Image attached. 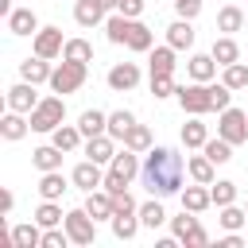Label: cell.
Returning <instances> with one entry per match:
<instances>
[{
    "mask_svg": "<svg viewBox=\"0 0 248 248\" xmlns=\"http://www.w3.org/2000/svg\"><path fill=\"white\" fill-rule=\"evenodd\" d=\"M182 174H186V163L174 147H147L143 151V186L151 198H170V194H182Z\"/></svg>",
    "mask_w": 248,
    "mask_h": 248,
    "instance_id": "1",
    "label": "cell"
},
{
    "mask_svg": "<svg viewBox=\"0 0 248 248\" xmlns=\"http://www.w3.org/2000/svg\"><path fill=\"white\" fill-rule=\"evenodd\" d=\"M27 120H31V132H43V136H50L58 124H66V97L62 93H50V97H43L31 112H27Z\"/></svg>",
    "mask_w": 248,
    "mask_h": 248,
    "instance_id": "2",
    "label": "cell"
},
{
    "mask_svg": "<svg viewBox=\"0 0 248 248\" xmlns=\"http://www.w3.org/2000/svg\"><path fill=\"white\" fill-rule=\"evenodd\" d=\"M178 105L186 116H205L213 112V85L209 81H190V85H178Z\"/></svg>",
    "mask_w": 248,
    "mask_h": 248,
    "instance_id": "3",
    "label": "cell"
},
{
    "mask_svg": "<svg viewBox=\"0 0 248 248\" xmlns=\"http://www.w3.org/2000/svg\"><path fill=\"white\" fill-rule=\"evenodd\" d=\"M85 78H89V62H70V58H62L58 66H54V74H50V89L54 93H78L81 85H85Z\"/></svg>",
    "mask_w": 248,
    "mask_h": 248,
    "instance_id": "4",
    "label": "cell"
},
{
    "mask_svg": "<svg viewBox=\"0 0 248 248\" xmlns=\"http://www.w3.org/2000/svg\"><path fill=\"white\" fill-rule=\"evenodd\" d=\"M217 136L229 140L232 147L244 143V140H248V112H244V108H232V105L221 108V116H217Z\"/></svg>",
    "mask_w": 248,
    "mask_h": 248,
    "instance_id": "5",
    "label": "cell"
},
{
    "mask_svg": "<svg viewBox=\"0 0 248 248\" xmlns=\"http://www.w3.org/2000/svg\"><path fill=\"white\" fill-rule=\"evenodd\" d=\"M62 225H66V232H70V240H74V244H81V248L97 240V221L89 217V209H85V205H81V209H70Z\"/></svg>",
    "mask_w": 248,
    "mask_h": 248,
    "instance_id": "6",
    "label": "cell"
},
{
    "mask_svg": "<svg viewBox=\"0 0 248 248\" xmlns=\"http://www.w3.org/2000/svg\"><path fill=\"white\" fill-rule=\"evenodd\" d=\"M35 43H31V50L39 54V58H62V50H66V39H62V27H39L35 35H31Z\"/></svg>",
    "mask_w": 248,
    "mask_h": 248,
    "instance_id": "7",
    "label": "cell"
},
{
    "mask_svg": "<svg viewBox=\"0 0 248 248\" xmlns=\"http://www.w3.org/2000/svg\"><path fill=\"white\" fill-rule=\"evenodd\" d=\"M70 182H74L78 190H85V194H89V190H101V186H105V167L93 163V159H81V163L70 170Z\"/></svg>",
    "mask_w": 248,
    "mask_h": 248,
    "instance_id": "8",
    "label": "cell"
},
{
    "mask_svg": "<svg viewBox=\"0 0 248 248\" xmlns=\"http://www.w3.org/2000/svg\"><path fill=\"white\" fill-rule=\"evenodd\" d=\"M105 81H108L112 93H128V89L140 85V66H136V62H116V66L105 74Z\"/></svg>",
    "mask_w": 248,
    "mask_h": 248,
    "instance_id": "9",
    "label": "cell"
},
{
    "mask_svg": "<svg viewBox=\"0 0 248 248\" xmlns=\"http://www.w3.org/2000/svg\"><path fill=\"white\" fill-rule=\"evenodd\" d=\"M35 89H39V85H31V81H23V78H19V81L8 89V97H4V101H8V108H16V112H31V108L43 101Z\"/></svg>",
    "mask_w": 248,
    "mask_h": 248,
    "instance_id": "10",
    "label": "cell"
},
{
    "mask_svg": "<svg viewBox=\"0 0 248 248\" xmlns=\"http://www.w3.org/2000/svg\"><path fill=\"white\" fill-rule=\"evenodd\" d=\"M81 151H85V159H93V163L108 167V163H112V155H116V140H112L108 132H101V136H89V140L81 143Z\"/></svg>",
    "mask_w": 248,
    "mask_h": 248,
    "instance_id": "11",
    "label": "cell"
},
{
    "mask_svg": "<svg viewBox=\"0 0 248 248\" xmlns=\"http://www.w3.org/2000/svg\"><path fill=\"white\" fill-rule=\"evenodd\" d=\"M50 74H54V66H50V58H23L19 62V78L23 81H31V85H50Z\"/></svg>",
    "mask_w": 248,
    "mask_h": 248,
    "instance_id": "12",
    "label": "cell"
},
{
    "mask_svg": "<svg viewBox=\"0 0 248 248\" xmlns=\"http://www.w3.org/2000/svg\"><path fill=\"white\" fill-rule=\"evenodd\" d=\"M27 132H31V120H27V112H16V108H8V112L0 116V136H4L8 143H19Z\"/></svg>",
    "mask_w": 248,
    "mask_h": 248,
    "instance_id": "13",
    "label": "cell"
},
{
    "mask_svg": "<svg viewBox=\"0 0 248 248\" xmlns=\"http://www.w3.org/2000/svg\"><path fill=\"white\" fill-rule=\"evenodd\" d=\"M217 70H221V62H217L213 54H190V62H186L190 81H213Z\"/></svg>",
    "mask_w": 248,
    "mask_h": 248,
    "instance_id": "14",
    "label": "cell"
},
{
    "mask_svg": "<svg viewBox=\"0 0 248 248\" xmlns=\"http://www.w3.org/2000/svg\"><path fill=\"white\" fill-rule=\"evenodd\" d=\"M108 170H116V174H124L128 182H132V178H140V170H143V163H140V151H132V147H120V151L112 155V163H108Z\"/></svg>",
    "mask_w": 248,
    "mask_h": 248,
    "instance_id": "15",
    "label": "cell"
},
{
    "mask_svg": "<svg viewBox=\"0 0 248 248\" xmlns=\"http://www.w3.org/2000/svg\"><path fill=\"white\" fill-rule=\"evenodd\" d=\"M182 209H194V213H205L209 205H213V194H209V186L205 182H194V186H182Z\"/></svg>",
    "mask_w": 248,
    "mask_h": 248,
    "instance_id": "16",
    "label": "cell"
},
{
    "mask_svg": "<svg viewBox=\"0 0 248 248\" xmlns=\"http://www.w3.org/2000/svg\"><path fill=\"white\" fill-rule=\"evenodd\" d=\"M85 209H89L93 221H112V213H116V209H112V194H108L105 186L85 194Z\"/></svg>",
    "mask_w": 248,
    "mask_h": 248,
    "instance_id": "17",
    "label": "cell"
},
{
    "mask_svg": "<svg viewBox=\"0 0 248 248\" xmlns=\"http://www.w3.org/2000/svg\"><path fill=\"white\" fill-rule=\"evenodd\" d=\"M12 244L16 248H43V225L39 221H23V225H12Z\"/></svg>",
    "mask_w": 248,
    "mask_h": 248,
    "instance_id": "18",
    "label": "cell"
},
{
    "mask_svg": "<svg viewBox=\"0 0 248 248\" xmlns=\"http://www.w3.org/2000/svg\"><path fill=\"white\" fill-rule=\"evenodd\" d=\"M174 54H178V50H174L170 43H167V46H151V50H147V70H151V78H155V74H174V66H178Z\"/></svg>",
    "mask_w": 248,
    "mask_h": 248,
    "instance_id": "19",
    "label": "cell"
},
{
    "mask_svg": "<svg viewBox=\"0 0 248 248\" xmlns=\"http://www.w3.org/2000/svg\"><path fill=\"white\" fill-rule=\"evenodd\" d=\"M186 174H190L194 182H205V186H209V182H217V163H213L205 151H202V155H190V159H186Z\"/></svg>",
    "mask_w": 248,
    "mask_h": 248,
    "instance_id": "20",
    "label": "cell"
},
{
    "mask_svg": "<svg viewBox=\"0 0 248 248\" xmlns=\"http://www.w3.org/2000/svg\"><path fill=\"white\" fill-rule=\"evenodd\" d=\"M50 143H54V147H62V151L70 155V151H78V147L85 143V136H81V128H78V124H58V128L50 132Z\"/></svg>",
    "mask_w": 248,
    "mask_h": 248,
    "instance_id": "21",
    "label": "cell"
},
{
    "mask_svg": "<svg viewBox=\"0 0 248 248\" xmlns=\"http://www.w3.org/2000/svg\"><path fill=\"white\" fill-rule=\"evenodd\" d=\"M62 147H54V143H43V147H35L31 151V163H35V170L43 174V170H62Z\"/></svg>",
    "mask_w": 248,
    "mask_h": 248,
    "instance_id": "22",
    "label": "cell"
},
{
    "mask_svg": "<svg viewBox=\"0 0 248 248\" xmlns=\"http://www.w3.org/2000/svg\"><path fill=\"white\" fill-rule=\"evenodd\" d=\"M167 43H170L174 50H190V46H194V19H174V23L167 27Z\"/></svg>",
    "mask_w": 248,
    "mask_h": 248,
    "instance_id": "23",
    "label": "cell"
},
{
    "mask_svg": "<svg viewBox=\"0 0 248 248\" xmlns=\"http://www.w3.org/2000/svg\"><path fill=\"white\" fill-rule=\"evenodd\" d=\"M178 136H182V143H186L190 151H202V147H205V140H209V128L202 124V116H190V120L182 124V132H178Z\"/></svg>",
    "mask_w": 248,
    "mask_h": 248,
    "instance_id": "24",
    "label": "cell"
},
{
    "mask_svg": "<svg viewBox=\"0 0 248 248\" xmlns=\"http://www.w3.org/2000/svg\"><path fill=\"white\" fill-rule=\"evenodd\" d=\"M8 31H12V35H35V31H39V16H35L31 8H16V12L8 16Z\"/></svg>",
    "mask_w": 248,
    "mask_h": 248,
    "instance_id": "25",
    "label": "cell"
},
{
    "mask_svg": "<svg viewBox=\"0 0 248 248\" xmlns=\"http://www.w3.org/2000/svg\"><path fill=\"white\" fill-rule=\"evenodd\" d=\"M128 50H136V54H147L151 46H155V35H151V27L147 23H140V19H132V31H128V43H124Z\"/></svg>",
    "mask_w": 248,
    "mask_h": 248,
    "instance_id": "26",
    "label": "cell"
},
{
    "mask_svg": "<svg viewBox=\"0 0 248 248\" xmlns=\"http://www.w3.org/2000/svg\"><path fill=\"white\" fill-rule=\"evenodd\" d=\"M78 128H81L85 140H89V136H101V132H108V112H101V108H85V112L78 116Z\"/></svg>",
    "mask_w": 248,
    "mask_h": 248,
    "instance_id": "27",
    "label": "cell"
},
{
    "mask_svg": "<svg viewBox=\"0 0 248 248\" xmlns=\"http://www.w3.org/2000/svg\"><path fill=\"white\" fill-rule=\"evenodd\" d=\"M108 225H112V236L116 240H136V232H140L143 221H140V213H112Z\"/></svg>",
    "mask_w": 248,
    "mask_h": 248,
    "instance_id": "28",
    "label": "cell"
},
{
    "mask_svg": "<svg viewBox=\"0 0 248 248\" xmlns=\"http://www.w3.org/2000/svg\"><path fill=\"white\" fill-rule=\"evenodd\" d=\"M74 19H78L81 27H97V23H105L108 16H105V8H101L97 0H78V4H74Z\"/></svg>",
    "mask_w": 248,
    "mask_h": 248,
    "instance_id": "29",
    "label": "cell"
},
{
    "mask_svg": "<svg viewBox=\"0 0 248 248\" xmlns=\"http://www.w3.org/2000/svg\"><path fill=\"white\" fill-rule=\"evenodd\" d=\"M128 31H132V19H128V16L112 12V16L105 19V35H108L112 46H124V43H128Z\"/></svg>",
    "mask_w": 248,
    "mask_h": 248,
    "instance_id": "30",
    "label": "cell"
},
{
    "mask_svg": "<svg viewBox=\"0 0 248 248\" xmlns=\"http://www.w3.org/2000/svg\"><path fill=\"white\" fill-rule=\"evenodd\" d=\"M209 54H213L221 66H232V62H240V46H236V39H232V35H221V39H213Z\"/></svg>",
    "mask_w": 248,
    "mask_h": 248,
    "instance_id": "31",
    "label": "cell"
},
{
    "mask_svg": "<svg viewBox=\"0 0 248 248\" xmlns=\"http://www.w3.org/2000/svg\"><path fill=\"white\" fill-rule=\"evenodd\" d=\"M66 190H70V186H66L62 170H43V178H39V198H50V202H58Z\"/></svg>",
    "mask_w": 248,
    "mask_h": 248,
    "instance_id": "32",
    "label": "cell"
},
{
    "mask_svg": "<svg viewBox=\"0 0 248 248\" xmlns=\"http://www.w3.org/2000/svg\"><path fill=\"white\" fill-rule=\"evenodd\" d=\"M240 27H244V8H240V4H225V8L217 12V31L232 35V31H240Z\"/></svg>",
    "mask_w": 248,
    "mask_h": 248,
    "instance_id": "33",
    "label": "cell"
},
{
    "mask_svg": "<svg viewBox=\"0 0 248 248\" xmlns=\"http://www.w3.org/2000/svg\"><path fill=\"white\" fill-rule=\"evenodd\" d=\"M140 221H143V229H159V225H167L170 217H167V209H163V198L143 202V205H140Z\"/></svg>",
    "mask_w": 248,
    "mask_h": 248,
    "instance_id": "34",
    "label": "cell"
},
{
    "mask_svg": "<svg viewBox=\"0 0 248 248\" xmlns=\"http://www.w3.org/2000/svg\"><path fill=\"white\" fill-rule=\"evenodd\" d=\"M35 221H39L43 229H54V225H62V221H66V213H62V205H58V202L43 198V202H39V209H35Z\"/></svg>",
    "mask_w": 248,
    "mask_h": 248,
    "instance_id": "35",
    "label": "cell"
},
{
    "mask_svg": "<svg viewBox=\"0 0 248 248\" xmlns=\"http://www.w3.org/2000/svg\"><path fill=\"white\" fill-rule=\"evenodd\" d=\"M136 124V116L128 112V108H116V112H108V136L116 140V143H124V136H128V128Z\"/></svg>",
    "mask_w": 248,
    "mask_h": 248,
    "instance_id": "36",
    "label": "cell"
},
{
    "mask_svg": "<svg viewBox=\"0 0 248 248\" xmlns=\"http://www.w3.org/2000/svg\"><path fill=\"white\" fill-rule=\"evenodd\" d=\"M209 194H213V205L221 209V205H232L240 190H236V182H232V178H217V182H209Z\"/></svg>",
    "mask_w": 248,
    "mask_h": 248,
    "instance_id": "37",
    "label": "cell"
},
{
    "mask_svg": "<svg viewBox=\"0 0 248 248\" xmlns=\"http://www.w3.org/2000/svg\"><path fill=\"white\" fill-rule=\"evenodd\" d=\"M244 225H248V209H240L236 202L232 205H221V229L225 232H240Z\"/></svg>",
    "mask_w": 248,
    "mask_h": 248,
    "instance_id": "38",
    "label": "cell"
},
{
    "mask_svg": "<svg viewBox=\"0 0 248 248\" xmlns=\"http://www.w3.org/2000/svg\"><path fill=\"white\" fill-rule=\"evenodd\" d=\"M124 147H132V151H140V155H143L147 147H155V143H151V128H147V124H132L128 136H124Z\"/></svg>",
    "mask_w": 248,
    "mask_h": 248,
    "instance_id": "39",
    "label": "cell"
},
{
    "mask_svg": "<svg viewBox=\"0 0 248 248\" xmlns=\"http://www.w3.org/2000/svg\"><path fill=\"white\" fill-rule=\"evenodd\" d=\"M221 81L236 93V89H248V66L244 62H232V66H221Z\"/></svg>",
    "mask_w": 248,
    "mask_h": 248,
    "instance_id": "40",
    "label": "cell"
},
{
    "mask_svg": "<svg viewBox=\"0 0 248 248\" xmlns=\"http://www.w3.org/2000/svg\"><path fill=\"white\" fill-rule=\"evenodd\" d=\"M62 58H70V62H93V43L89 39H66Z\"/></svg>",
    "mask_w": 248,
    "mask_h": 248,
    "instance_id": "41",
    "label": "cell"
},
{
    "mask_svg": "<svg viewBox=\"0 0 248 248\" xmlns=\"http://www.w3.org/2000/svg\"><path fill=\"white\" fill-rule=\"evenodd\" d=\"M202 151H205V155H209V159H213V163H217V167H221V163H229V159H232V143H229V140H221V136H217V140H213V136H209V140H205V147H202Z\"/></svg>",
    "mask_w": 248,
    "mask_h": 248,
    "instance_id": "42",
    "label": "cell"
},
{
    "mask_svg": "<svg viewBox=\"0 0 248 248\" xmlns=\"http://www.w3.org/2000/svg\"><path fill=\"white\" fill-rule=\"evenodd\" d=\"M151 93H155V101H167V97H174V93H178V85H174V74H155V78H151Z\"/></svg>",
    "mask_w": 248,
    "mask_h": 248,
    "instance_id": "43",
    "label": "cell"
},
{
    "mask_svg": "<svg viewBox=\"0 0 248 248\" xmlns=\"http://www.w3.org/2000/svg\"><path fill=\"white\" fill-rule=\"evenodd\" d=\"M194 225H198V213H194V209H182L178 217H170V236H178V244H182V236H186Z\"/></svg>",
    "mask_w": 248,
    "mask_h": 248,
    "instance_id": "44",
    "label": "cell"
},
{
    "mask_svg": "<svg viewBox=\"0 0 248 248\" xmlns=\"http://www.w3.org/2000/svg\"><path fill=\"white\" fill-rule=\"evenodd\" d=\"M66 244H74V240H70V232H66V225L43 229V248H66Z\"/></svg>",
    "mask_w": 248,
    "mask_h": 248,
    "instance_id": "45",
    "label": "cell"
},
{
    "mask_svg": "<svg viewBox=\"0 0 248 248\" xmlns=\"http://www.w3.org/2000/svg\"><path fill=\"white\" fill-rule=\"evenodd\" d=\"M232 105V89L225 85V81H217L213 85V112H221V108H229Z\"/></svg>",
    "mask_w": 248,
    "mask_h": 248,
    "instance_id": "46",
    "label": "cell"
},
{
    "mask_svg": "<svg viewBox=\"0 0 248 248\" xmlns=\"http://www.w3.org/2000/svg\"><path fill=\"white\" fill-rule=\"evenodd\" d=\"M112 209H116V213H140V202L124 190V194H112Z\"/></svg>",
    "mask_w": 248,
    "mask_h": 248,
    "instance_id": "47",
    "label": "cell"
},
{
    "mask_svg": "<svg viewBox=\"0 0 248 248\" xmlns=\"http://www.w3.org/2000/svg\"><path fill=\"white\" fill-rule=\"evenodd\" d=\"M174 12H178V19H198L202 16V0H174Z\"/></svg>",
    "mask_w": 248,
    "mask_h": 248,
    "instance_id": "48",
    "label": "cell"
},
{
    "mask_svg": "<svg viewBox=\"0 0 248 248\" xmlns=\"http://www.w3.org/2000/svg\"><path fill=\"white\" fill-rule=\"evenodd\" d=\"M182 244H186V248H205V244H209V232H205L202 225H194V229L182 236Z\"/></svg>",
    "mask_w": 248,
    "mask_h": 248,
    "instance_id": "49",
    "label": "cell"
},
{
    "mask_svg": "<svg viewBox=\"0 0 248 248\" xmlns=\"http://www.w3.org/2000/svg\"><path fill=\"white\" fill-rule=\"evenodd\" d=\"M143 8H147V0H120V4H116V12H120V16H128V19H140V16H143Z\"/></svg>",
    "mask_w": 248,
    "mask_h": 248,
    "instance_id": "50",
    "label": "cell"
},
{
    "mask_svg": "<svg viewBox=\"0 0 248 248\" xmlns=\"http://www.w3.org/2000/svg\"><path fill=\"white\" fill-rule=\"evenodd\" d=\"M105 190H108V194H124V190H128V178L116 174V170H105Z\"/></svg>",
    "mask_w": 248,
    "mask_h": 248,
    "instance_id": "51",
    "label": "cell"
},
{
    "mask_svg": "<svg viewBox=\"0 0 248 248\" xmlns=\"http://www.w3.org/2000/svg\"><path fill=\"white\" fill-rule=\"evenodd\" d=\"M244 244H248V236H240V232H225L217 240V248H244Z\"/></svg>",
    "mask_w": 248,
    "mask_h": 248,
    "instance_id": "52",
    "label": "cell"
},
{
    "mask_svg": "<svg viewBox=\"0 0 248 248\" xmlns=\"http://www.w3.org/2000/svg\"><path fill=\"white\" fill-rule=\"evenodd\" d=\"M12 205H16V194H12V190H0V213H4V217L12 213Z\"/></svg>",
    "mask_w": 248,
    "mask_h": 248,
    "instance_id": "53",
    "label": "cell"
},
{
    "mask_svg": "<svg viewBox=\"0 0 248 248\" xmlns=\"http://www.w3.org/2000/svg\"><path fill=\"white\" fill-rule=\"evenodd\" d=\"M16 8H12V0H0V16H12Z\"/></svg>",
    "mask_w": 248,
    "mask_h": 248,
    "instance_id": "54",
    "label": "cell"
},
{
    "mask_svg": "<svg viewBox=\"0 0 248 248\" xmlns=\"http://www.w3.org/2000/svg\"><path fill=\"white\" fill-rule=\"evenodd\" d=\"M97 4H101L105 12H116V4H120V0H97Z\"/></svg>",
    "mask_w": 248,
    "mask_h": 248,
    "instance_id": "55",
    "label": "cell"
},
{
    "mask_svg": "<svg viewBox=\"0 0 248 248\" xmlns=\"http://www.w3.org/2000/svg\"><path fill=\"white\" fill-rule=\"evenodd\" d=\"M244 209H248V205H244Z\"/></svg>",
    "mask_w": 248,
    "mask_h": 248,
    "instance_id": "56",
    "label": "cell"
}]
</instances>
